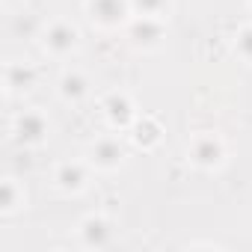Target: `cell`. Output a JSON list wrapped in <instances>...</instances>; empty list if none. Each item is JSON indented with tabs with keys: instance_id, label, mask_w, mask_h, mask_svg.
Segmentation results:
<instances>
[{
	"instance_id": "1",
	"label": "cell",
	"mask_w": 252,
	"mask_h": 252,
	"mask_svg": "<svg viewBox=\"0 0 252 252\" xmlns=\"http://www.w3.org/2000/svg\"><path fill=\"white\" fill-rule=\"evenodd\" d=\"M89 12L95 21L113 27V24L125 21V15H128V0H89Z\"/></svg>"
},
{
	"instance_id": "2",
	"label": "cell",
	"mask_w": 252,
	"mask_h": 252,
	"mask_svg": "<svg viewBox=\"0 0 252 252\" xmlns=\"http://www.w3.org/2000/svg\"><path fill=\"white\" fill-rule=\"evenodd\" d=\"M77 45V30L71 27V24H54L51 30H48V36H45V48L51 51V54H57V57H63V54H68L71 48Z\"/></svg>"
},
{
	"instance_id": "3",
	"label": "cell",
	"mask_w": 252,
	"mask_h": 252,
	"mask_svg": "<svg viewBox=\"0 0 252 252\" xmlns=\"http://www.w3.org/2000/svg\"><path fill=\"white\" fill-rule=\"evenodd\" d=\"M190 155H193V160H196V163H202V166H217V163L222 160V143H220L217 137L205 134V137L193 140Z\"/></svg>"
},
{
	"instance_id": "4",
	"label": "cell",
	"mask_w": 252,
	"mask_h": 252,
	"mask_svg": "<svg viewBox=\"0 0 252 252\" xmlns=\"http://www.w3.org/2000/svg\"><path fill=\"white\" fill-rule=\"evenodd\" d=\"M122 158H125V149H122L113 137H104V140H98V143L92 146V163H98V166H104V169L119 166Z\"/></svg>"
},
{
	"instance_id": "5",
	"label": "cell",
	"mask_w": 252,
	"mask_h": 252,
	"mask_svg": "<svg viewBox=\"0 0 252 252\" xmlns=\"http://www.w3.org/2000/svg\"><path fill=\"white\" fill-rule=\"evenodd\" d=\"M134 39L140 45H158L160 36H163V24L158 15H140V21H134Z\"/></svg>"
},
{
	"instance_id": "6",
	"label": "cell",
	"mask_w": 252,
	"mask_h": 252,
	"mask_svg": "<svg viewBox=\"0 0 252 252\" xmlns=\"http://www.w3.org/2000/svg\"><path fill=\"white\" fill-rule=\"evenodd\" d=\"M104 110H107L110 122H113V125H119V128H125V125L134 119V113H131V101L125 98V95H119V92H113V95L107 98Z\"/></svg>"
},
{
	"instance_id": "7",
	"label": "cell",
	"mask_w": 252,
	"mask_h": 252,
	"mask_svg": "<svg viewBox=\"0 0 252 252\" xmlns=\"http://www.w3.org/2000/svg\"><path fill=\"white\" fill-rule=\"evenodd\" d=\"M45 137V119L39 113H27L21 122H18V140L24 143H39Z\"/></svg>"
},
{
	"instance_id": "8",
	"label": "cell",
	"mask_w": 252,
	"mask_h": 252,
	"mask_svg": "<svg viewBox=\"0 0 252 252\" xmlns=\"http://www.w3.org/2000/svg\"><path fill=\"white\" fill-rule=\"evenodd\" d=\"M83 169L77 166V163H63L60 166V172H57V181H60V187H65V190H77V187H83Z\"/></svg>"
},
{
	"instance_id": "9",
	"label": "cell",
	"mask_w": 252,
	"mask_h": 252,
	"mask_svg": "<svg viewBox=\"0 0 252 252\" xmlns=\"http://www.w3.org/2000/svg\"><path fill=\"white\" fill-rule=\"evenodd\" d=\"M60 92H63V98L77 101V98H83V95H86V80H83L80 74H65V77H63V83H60Z\"/></svg>"
},
{
	"instance_id": "10",
	"label": "cell",
	"mask_w": 252,
	"mask_h": 252,
	"mask_svg": "<svg viewBox=\"0 0 252 252\" xmlns=\"http://www.w3.org/2000/svg\"><path fill=\"white\" fill-rule=\"evenodd\" d=\"M158 137H160V128L152 122V119H143V122H137V143H146V146H152V143H158Z\"/></svg>"
},
{
	"instance_id": "11",
	"label": "cell",
	"mask_w": 252,
	"mask_h": 252,
	"mask_svg": "<svg viewBox=\"0 0 252 252\" xmlns=\"http://www.w3.org/2000/svg\"><path fill=\"white\" fill-rule=\"evenodd\" d=\"M166 3H169V0H131V6H134L140 15H158V18H160V12L166 9Z\"/></svg>"
},
{
	"instance_id": "12",
	"label": "cell",
	"mask_w": 252,
	"mask_h": 252,
	"mask_svg": "<svg viewBox=\"0 0 252 252\" xmlns=\"http://www.w3.org/2000/svg\"><path fill=\"white\" fill-rule=\"evenodd\" d=\"M237 51L243 60H252V27H243L237 33Z\"/></svg>"
},
{
	"instance_id": "13",
	"label": "cell",
	"mask_w": 252,
	"mask_h": 252,
	"mask_svg": "<svg viewBox=\"0 0 252 252\" xmlns=\"http://www.w3.org/2000/svg\"><path fill=\"white\" fill-rule=\"evenodd\" d=\"M104 228H107V225H104L101 220H89V222H86V234H89V240H95V243L101 246V243H104V240H101V231H104Z\"/></svg>"
}]
</instances>
